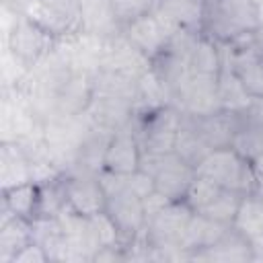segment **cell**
<instances>
[{
	"instance_id": "1",
	"label": "cell",
	"mask_w": 263,
	"mask_h": 263,
	"mask_svg": "<svg viewBox=\"0 0 263 263\" xmlns=\"http://www.w3.org/2000/svg\"><path fill=\"white\" fill-rule=\"evenodd\" d=\"M263 31L257 0H203V33L218 43H232Z\"/></svg>"
},
{
	"instance_id": "2",
	"label": "cell",
	"mask_w": 263,
	"mask_h": 263,
	"mask_svg": "<svg viewBox=\"0 0 263 263\" xmlns=\"http://www.w3.org/2000/svg\"><path fill=\"white\" fill-rule=\"evenodd\" d=\"M101 185L107 193L105 214L115 224L123 249L136 242L146 228V208L144 197L129 189L123 181V175H115L109 171H99Z\"/></svg>"
},
{
	"instance_id": "3",
	"label": "cell",
	"mask_w": 263,
	"mask_h": 263,
	"mask_svg": "<svg viewBox=\"0 0 263 263\" xmlns=\"http://www.w3.org/2000/svg\"><path fill=\"white\" fill-rule=\"evenodd\" d=\"M193 214L187 201H168L146 218V228L140 238L154 253H162V257H168L173 251H183L181 242Z\"/></svg>"
},
{
	"instance_id": "4",
	"label": "cell",
	"mask_w": 263,
	"mask_h": 263,
	"mask_svg": "<svg viewBox=\"0 0 263 263\" xmlns=\"http://www.w3.org/2000/svg\"><path fill=\"white\" fill-rule=\"evenodd\" d=\"M197 175L214 181L216 185L234 191V193H253L257 191L255 173L251 166V160L242 158L234 148H214L210 150L203 160L195 166Z\"/></svg>"
},
{
	"instance_id": "5",
	"label": "cell",
	"mask_w": 263,
	"mask_h": 263,
	"mask_svg": "<svg viewBox=\"0 0 263 263\" xmlns=\"http://www.w3.org/2000/svg\"><path fill=\"white\" fill-rule=\"evenodd\" d=\"M226 66L253 99H263V35H247L232 43H220Z\"/></svg>"
},
{
	"instance_id": "6",
	"label": "cell",
	"mask_w": 263,
	"mask_h": 263,
	"mask_svg": "<svg viewBox=\"0 0 263 263\" xmlns=\"http://www.w3.org/2000/svg\"><path fill=\"white\" fill-rule=\"evenodd\" d=\"M142 171L152 175L154 191L168 201H185L187 191L197 175L195 166L183 160L179 154L168 152L160 156L142 154Z\"/></svg>"
},
{
	"instance_id": "7",
	"label": "cell",
	"mask_w": 263,
	"mask_h": 263,
	"mask_svg": "<svg viewBox=\"0 0 263 263\" xmlns=\"http://www.w3.org/2000/svg\"><path fill=\"white\" fill-rule=\"evenodd\" d=\"M51 41L53 35L27 14H18L8 33V49L23 68L37 66L49 51Z\"/></svg>"
},
{
	"instance_id": "8",
	"label": "cell",
	"mask_w": 263,
	"mask_h": 263,
	"mask_svg": "<svg viewBox=\"0 0 263 263\" xmlns=\"http://www.w3.org/2000/svg\"><path fill=\"white\" fill-rule=\"evenodd\" d=\"M64 181V195H66V208L80 216H97L105 212L107 205V193L101 185L99 173L88 171H74L66 173L62 177Z\"/></svg>"
},
{
	"instance_id": "9",
	"label": "cell",
	"mask_w": 263,
	"mask_h": 263,
	"mask_svg": "<svg viewBox=\"0 0 263 263\" xmlns=\"http://www.w3.org/2000/svg\"><path fill=\"white\" fill-rule=\"evenodd\" d=\"M173 33H175V29L156 10H152V12L144 14V16H138L136 21L127 23L121 29V35L146 60H150V64L166 49Z\"/></svg>"
},
{
	"instance_id": "10",
	"label": "cell",
	"mask_w": 263,
	"mask_h": 263,
	"mask_svg": "<svg viewBox=\"0 0 263 263\" xmlns=\"http://www.w3.org/2000/svg\"><path fill=\"white\" fill-rule=\"evenodd\" d=\"M173 97L179 99L181 113L189 117H203L222 111L218 74H191Z\"/></svg>"
},
{
	"instance_id": "11",
	"label": "cell",
	"mask_w": 263,
	"mask_h": 263,
	"mask_svg": "<svg viewBox=\"0 0 263 263\" xmlns=\"http://www.w3.org/2000/svg\"><path fill=\"white\" fill-rule=\"evenodd\" d=\"M142 166V148L138 134L134 129L121 127L109 136L105 156H103V171L115 175H132Z\"/></svg>"
},
{
	"instance_id": "12",
	"label": "cell",
	"mask_w": 263,
	"mask_h": 263,
	"mask_svg": "<svg viewBox=\"0 0 263 263\" xmlns=\"http://www.w3.org/2000/svg\"><path fill=\"white\" fill-rule=\"evenodd\" d=\"M80 31L88 37L113 39L121 33V25L115 16L111 0H76Z\"/></svg>"
},
{
	"instance_id": "13",
	"label": "cell",
	"mask_w": 263,
	"mask_h": 263,
	"mask_svg": "<svg viewBox=\"0 0 263 263\" xmlns=\"http://www.w3.org/2000/svg\"><path fill=\"white\" fill-rule=\"evenodd\" d=\"M240 117H242V113H232V111L222 109L212 115L189 117V121L197 129V134L203 138V142L214 150V148H226L232 144V138L240 123Z\"/></svg>"
},
{
	"instance_id": "14",
	"label": "cell",
	"mask_w": 263,
	"mask_h": 263,
	"mask_svg": "<svg viewBox=\"0 0 263 263\" xmlns=\"http://www.w3.org/2000/svg\"><path fill=\"white\" fill-rule=\"evenodd\" d=\"M154 10L175 31H203V0H156Z\"/></svg>"
},
{
	"instance_id": "15",
	"label": "cell",
	"mask_w": 263,
	"mask_h": 263,
	"mask_svg": "<svg viewBox=\"0 0 263 263\" xmlns=\"http://www.w3.org/2000/svg\"><path fill=\"white\" fill-rule=\"evenodd\" d=\"M232 228L251 240L253 251L263 245V197L257 191L245 193L240 197Z\"/></svg>"
},
{
	"instance_id": "16",
	"label": "cell",
	"mask_w": 263,
	"mask_h": 263,
	"mask_svg": "<svg viewBox=\"0 0 263 263\" xmlns=\"http://www.w3.org/2000/svg\"><path fill=\"white\" fill-rule=\"evenodd\" d=\"M39 205H41V185L35 181H27L2 189V210H6L12 216L35 220L39 216Z\"/></svg>"
},
{
	"instance_id": "17",
	"label": "cell",
	"mask_w": 263,
	"mask_h": 263,
	"mask_svg": "<svg viewBox=\"0 0 263 263\" xmlns=\"http://www.w3.org/2000/svg\"><path fill=\"white\" fill-rule=\"evenodd\" d=\"M0 224V261L10 263L12 257L33 240V220L8 214L6 210Z\"/></svg>"
},
{
	"instance_id": "18",
	"label": "cell",
	"mask_w": 263,
	"mask_h": 263,
	"mask_svg": "<svg viewBox=\"0 0 263 263\" xmlns=\"http://www.w3.org/2000/svg\"><path fill=\"white\" fill-rule=\"evenodd\" d=\"M0 171H2V189L33 181L31 179V156L14 142H4L0 150Z\"/></svg>"
},
{
	"instance_id": "19",
	"label": "cell",
	"mask_w": 263,
	"mask_h": 263,
	"mask_svg": "<svg viewBox=\"0 0 263 263\" xmlns=\"http://www.w3.org/2000/svg\"><path fill=\"white\" fill-rule=\"evenodd\" d=\"M189 70L191 74H220L222 70V45L203 31L197 33L191 43Z\"/></svg>"
},
{
	"instance_id": "20",
	"label": "cell",
	"mask_w": 263,
	"mask_h": 263,
	"mask_svg": "<svg viewBox=\"0 0 263 263\" xmlns=\"http://www.w3.org/2000/svg\"><path fill=\"white\" fill-rule=\"evenodd\" d=\"M230 148H234L247 160H253L263 152V125L249 111L242 113Z\"/></svg>"
},
{
	"instance_id": "21",
	"label": "cell",
	"mask_w": 263,
	"mask_h": 263,
	"mask_svg": "<svg viewBox=\"0 0 263 263\" xmlns=\"http://www.w3.org/2000/svg\"><path fill=\"white\" fill-rule=\"evenodd\" d=\"M218 95H220L222 109L224 111H232V113H245L247 109H251V105L255 101L245 90L240 80L226 66H222V70L218 74Z\"/></svg>"
},
{
	"instance_id": "22",
	"label": "cell",
	"mask_w": 263,
	"mask_h": 263,
	"mask_svg": "<svg viewBox=\"0 0 263 263\" xmlns=\"http://www.w3.org/2000/svg\"><path fill=\"white\" fill-rule=\"evenodd\" d=\"M183 115H185V113H183ZM210 150H212V148L203 142V138L197 134V129L191 125L189 117L185 115V117H183V123H181V127H179V132H177L173 152L179 154V156H181L183 160H187L189 164L197 166Z\"/></svg>"
},
{
	"instance_id": "23",
	"label": "cell",
	"mask_w": 263,
	"mask_h": 263,
	"mask_svg": "<svg viewBox=\"0 0 263 263\" xmlns=\"http://www.w3.org/2000/svg\"><path fill=\"white\" fill-rule=\"evenodd\" d=\"M240 197H242L240 193L222 189L201 212H195V214H201V216H208V218H212L216 222H222V224H230L232 226V220H234V214H236V208H238Z\"/></svg>"
},
{
	"instance_id": "24",
	"label": "cell",
	"mask_w": 263,
	"mask_h": 263,
	"mask_svg": "<svg viewBox=\"0 0 263 263\" xmlns=\"http://www.w3.org/2000/svg\"><path fill=\"white\" fill-rule=\"evenodd\" d=\"M111 6L115 10V16H117L121 29H123L127 23L136 21L138 16L152 12L156 6V0H111Z\"/></svg>"
},
{
	"instance_id": "25",
	"label": "cell",
	"mask_w": 263,
	"mask_h": 263,
	"mask_svg": "<svg viewBox=\"0 0 263 263\" xmlns=\"http://www.w3.org/2000/svg\"><path fill=\"white\" fill-rule=\"evenodd\" d=\"M45 261H51L45 247L39 245L37 240H31L29 245H25L14 257L10 263H45Z\"/></svg>"
},
{
	"instance_id": "26",
	"label": "cell",
	"mask_w": 263,
	"mask_h": 263,
	"mask_svg": "<svg viewBox=\"0 0 263 263\" xmlns=\"http://www.w3.org/2000/svg\"><path fill=\"white\" fill-rule=\"evenodd\" d=\"M251 166H253V173H255V181H257V191L263 189V152L251 160Z\"/></svg>"
}]
</instances>
